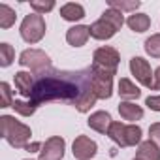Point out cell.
Listing matches in <instances>:
<instances>
[{"label":"cell","mask_w":160,"mask_h":160,"mask_svg":"<svg viewBox=\"0 0 160 160\" xmlns=\"http://www.w3.org/2000/svg\"><path fill=\"white\" fill-rule=\"evenodd\" d=\"M0 124H2V138L13 147V149H25L30 141L32 130L25 122L17 121L12 115H2L0 117Z\"/></svg>","instance_id":"obj_1"},{"label":"cell","mask_w":160,"mask_h":160,"mask_svg":"<svg viewBox=\"0 0 160 160\" xmlns=\"http://www.w3.org/2000/svg\"><path fill=\"white\" fill-rule=\"evenodd\" d=\"M45 32H47V25H45L43 15H38V13H34V12L28 13V15H25L23 23H21V27H19L21 38H23L27 43H30V45L42 42L43 36H45Z\"/></svg>","instance_id":"obj_2"},{"label":"cell","mask_w":160,"mask_h":160,"mask_svg":"<svg viewBox=\"0 0 160 160\" xmlns=\"http://www.w3.org/2000/svg\"><path fill=\"white\" fill-rule=\"evenodd\" d=\"M91 89L96 94L98 100H109L113 96V77L117 73L102 70L98 66H91Z\"/></svg>","instance_id":"obj_3"},{"label":"cell","mask_w":160,"mask_h":160,"mask_svg":"<svg viewBox=\"0 0 160 160\" xmlns=\"http://www.w3.org/2000/svg\"><path fill=\"white\" fill-rule=\"evenodd\" d=\"M17 62L23 68H28L30 73H34V75H42L51 70V57L42 49H25L19 55Z\"/></svg>","instance_id":"obj_4"},{"label":"cell","mask_w":160,"mask_h":160,"mask_svg":"<svg viewBox=\"0 0 160 160\" xmlns=\"http://www.w3.org/2000/svg\"><path fill=\"white\" fill-rule=\"evenodd\" d=\"M119 62H121V55L111 45H102L92 55V66H98V68L108 70V72H113V73H117Z\"/></svg>","instance_id":"obj_5"},{"label":"cell","mask_w":160,"mask_h":160,"mask_svg":"<svg viewBox=\"0 0 160 160\" xmlns=\"http://www.w3.org/2000/svg\"><path fill=\"white\" fill-rule=\"evenodd\" d=\"M130 73L136 77V81H139V85L152 89V81H154V72L149 64V60H145L143 57H132L130 58Z\"/></svg>","instance_id":"obj_6"},{"label":"cell","mask_w":160,"mask_h":160,"mask_svg":"<svg viewBox=\"0 0 160 160\" xmlns=\"http://www.w3.org/2000/svg\"><path fill=\"white\" fill-rule=\"evenodd\" d=\"M66 151V141L60 136H51L42 143L40 160H62Z\"/></svg>","instance_id":"obj_7"},{"label":"cell","mask_w":160,"mask_h":160,"mask_svg":"<svg viewBox=\"0 0 160 160\" xmlns=\"http://www.w3.org/2000/svg\"><path fill=\"white\" fill-rule=\"evenodd\" d=\"M98 152V143L89 136H77L72 143V154L75 160H91Z\"/></svg>","instance_id":"obj_8"},{"label":"cell","mask_w":160,"mask_h":160,"mask_svg":"<svg viewBox=\"0 0 160 160\" xmlns=\"http://www.w3.org/2000/svg\"><path fill=\"white\" fill-rule=\"evenodd\" d=\"M89 36H91V30H89L87 25H73L66 32V42L72 47H83L87 43Z\"/></svg>","instance_id":"obj_9"},{"label":"cell","mask_w":160,"mask_h":160,"mask_svg":"<svg viewBox=\"0 0 160 160\" xmlns=\"http://www.w3.org/2000/svg\"><path fill=\"white\" fill-rule=\"evenodd\" d=\"M87 124H89L91 130H94L98 134H108L109 126L113 124V119H111V115L108 111H94L87 119Z\"/></svg>","instance_id":"obj_10"},{"label":"cell","mask_w":160,"mask_h":160,"mask_svg":"<svg viewBox=\"0 0 160 160\" xmlns=\"http://www.w3.org/2000/svg\"><path fill=\"white\" fill-rule=\"evenodd\" d=\"M13 83H15V89L25 96V98H28L30 100V96H32V91H34V85H36V81H34V73H30V72H17L15 75H13Z\"/></svg>","instance_id":"obj_11"},{"label":"cell","mask_w":160,"mask_h":160,"mask_svg":"<svg viewBox=\"0 0 160 160\" xmlns=\"http://www.w3.org/2000/svg\"><path fill=\"white\" fill-rule=\"evenodd\" d=\"M89 30H91V38L100 40V42L111 40V38L117 34V30H115L108 21H104V19H98V21H94L92 25H89Z\"/></svg>","instance_id":"obj_12"},{"label":"cell","mask_w":160,"mask_h":160,"mask_svg":"<svg viewBox=\"0 0 160 160\" xmlns=\"http://www.w3.org/2000/svg\"><path fill=\"white\" fill-rule=\"evenodd\" d=\"M119 115L121 119L128 121L130 124H136V121L143 119V108L134 102H121L119 104Z\"/></svg>","instance_id":"obj_13"},{"label":"cell","mask_w":160,"mask_h":160,"mask_svg":"<svg viewBox=\"0 0 160 160\" xmlns=\"http://www.w3.org/2000/svg\"><path fill=\"white\" fill-rule=\"evenodd\" d=\"M117 92H119V96L124 98V100H138V98L141 96L139 87L132 81V79H128V77H121V79H119Z\"/></svg>","instance_id":"obj_14"},{"label":"cell","mask_w":160,"mask_h":160,"mask_svg":"<svg viewBox=\"0 0 160 160\" xmlns=\"http://www.w3.org/2000/svg\"><path fill=\"white\" fill-rule=\"evenodd\" d=\"M96 94L92 92V89L91 87H87L81 94H79L77 98H75V102H73V108L79 111V113H89L92 108H94V104H96Z\"/></svg>","instance_id":"obj_15"},{"label":"cell","mask_w":160,"mask_h":160,"mask_svg":"<svg viewBox=\"0 0 160 160\" xmlns=\"http://www.w3.org/2000/svg\"><path fill=\"white\" fill-rule=\"evenodd\" d=\"M60 17L64 21L75 23V21H81L85 17V8L77 2H68L64 6H60Z\"/></svg>","instance_id":"obj_16"},{"label":"cell","mask_w":160,"mask_h":160,"mask_svg":"<svg viewBox=\"0 0 160 160\" xmlns=\"http://www.w3.org/2000/svg\"><path fill=\"white\" fill-rule=\"evenodd\" d=\"M126 25H128L130 30L141 34V32H145V30L151 28V17L147 13H132V15H128Z\"/></svg>","instance_id":"obj_17"},{"label":"cell","mask_w":160,"mask_h":160,"mask_svg":"<svg viewBox=\"0 0 160 160\" xmlns=\"http://www.w3.org/2000/svg\"><path fill=\"white\" fill-rule=\"evenodd\" d=\"M106 136H109V139L113 143H117L119 147H126V124L124 122L113 121V124L109 126Z\"/></svg>","instance_id":"obj_18"},{"label":"cell","mask_w":160,"mask_h":160,"mask_svg":"<svg viewBox=\"0 0 160 160\" xmlns=\"http://www.w3.org/2000/svg\"><path fill=\"white\" fill-rule=\"evenodd\" d=\"M138 158H141V160H160V149L151 139L141 141L138 145Z\"/></svg>","instance_id":"obj_19"},{"label":"cell","mask_w":160,"mask_h":160,"mask_svg":"<svg viewBox=\"0 0 160 160\" xmlns=\"http://www.w3.org/2000/svg\"><path fill=\"white\" fill-rule=\"evenodd\" d=\"M100 19L108 21V23H109V25H111L117 32H119V30L122 28V25L126 23V21H124V15H122L119 10H113V8H108V10L102 13V17H100Z\"/></svg>","instance_id":"obj_20"},{"label":"cell","mask_w":160,"mask_h":160,"mask_svg":"<svg viewBox=\"0 0 160 160\" xmlns=\"http://www.w3.org/2000/svg\"><path fill=\"white\" fill-rule=\"evenodd\" d=\"M15 10L8 4H0V28H12L15 25Z\"/></svg>","instance_id":"obj_21"},{"label":"cell","mask_w":160,"mask_h":160,"mask_svg":"<svg viewBox=\"0 0 160 160\" xmlns=\"http://www.w3.org/2000/svg\"><path fill=\"white\" fill-rule=\"evenodd\" d=\"M143 47H145V53H147L151 58H160V32L151 34V36L145 40Z\"/></svg>","instance_id":"obj_22"},{"label":"cell","mask_w":160,"mask_h":160,"mask_svg":"<svg viewBox=\"0 0 160 160\" xmlns=\"http://www.w3.org/2000/svg\"><path fill=\"white\" fill-rule=\"evenodd\" d=\"M141 126L139 124H126V147H136L141 143Z\"/></svg>","instance_id":"obj_23"},{"label":"cell","mask_w":160,"mask_h":160,"mask_svg":"<svg viewBox=\"0 0 160 160\" xmlns=\"http://www.w3.org/2000/svg\"><path fill=\"white\" fill-rule=\"evenodd\" d=\"M13 60H15V49L10 43L2 42V43H0V66L8 68V66H12Z\"/></svg>","instance_id":"obj_24"},{"label":"cell","mask_w":160,"mask_h":160,"mask_svg":"<svg viewBox=\"0 0 160 160\" xmlns=\"http://www.w3.org/2000/svg\"><path fill=\"white\" fill-rule=\"evenodd\" d=\"M12 108H13L15 113L23 115V117H32L36 113V109H38V106H34L32 102H25V100H13Z\"/></svg>","instance_id":"obj_25"},{"label":"cell","mask_w":160,"mask_h":160,"mask_svg":"<svg viewBox=\"0 0 160 160\" xmlns=\"http://www.w3.org/2000/svg\"><path fill=\"white\" fill-rule=\"evenodd\" d=\"M108 6L113 8V10H119L121 13H122V12H132V13H136V10L141 8V2H139V0H132V2H122V0H121V2H119V0H109Z\"/></svg>","instance_id":"obj_26"},{"label":"cell","mask_w":160,"mask_h":160,"mask_svg":"<svg viewBox=\"0 0 160 160\" xmlns=\"http://www.w3.org/2000/svg\"><path fill=\"white\" fill-rule=\"evenodd\" d=\"M30 8H32L34 13L45 15V13H49L51 10H55V2H53V0H32V2H30Z\"/></svg>","instance_id":"obj_27"},{"label":"cell","mask_w":160,"mask_h":160,"mask_svg":"<svg viewBox=\"0 0 160 160\" xmlns=\"http://www.w3.org/2000/svg\"><path fill=\"white\" fill-rule=\"evenodd\" d=\"M0 92H2V102H0V108H12L13 100H12V89H10V83H6V81L0 83Z\"/></svg>","instance_id":"obj_28"},{"label":"cell","mask_w":160,"mask_h":160,"mask_svg":"<svg viewBox=\"0 0 160 160\" xmlns=\"http://www.w3.org/2000/svg\"><path fill=\"white\" fill-rule=\"evenodd\" d=\"M149 139L160 149V122H152L149 126Z\"/></svg>","instance_id":"obj_29"},{"label":"cell","mask_w":160,"mask_h":160,"mask_svg":"<svg viewBox=\"0 0 160 160\" xmlns=\"http://www.w3.org/2000/svg\"><path fill=\"white\" fill-rule=\"evenodd\" d=\"M145 106H147L149 109L160 113V94H156V96H147V98H145Z\"/></svg>","instance_id":"obj_30"},{"label":"cell","mask_w":160,"mask_h":160,"mask_svg":"<svg viewBox=\"0 0 160 160\" xmlns=\"http://www.w3.org/2000/svg\"><path fill=\"white\" fill-rule=\"evenodd\" d=\"M151 91H160V66L154 70V81H152V89Z\"/></svg>","instance_id":"obj_31"},{"label":"cell","mask_w":160,"mask_h":160,"mask_svg":"<svg viewBox=\"0 0 160 160\" xmlns=\"http://www.w3.org/2000/svg\"><path fill=\"white\" fill-rule=\"evenodd\" d=\"M40 149H42V143H28L27 147H25V151H28V152H40Z\"/></svg>","instance_id":"obj_32"},{"label":"cell","mask_w":160,"mask_h":160,"mask_svg":"<svg viewBox=\"0 0 160 160\" xmlns=\"http://www.w3.org/2000/svg\"><path fill=\"white\" fill-rule=\"evenodd\" d=\"M132 160H141V158H138V156H136V158H132Z\"/></svg>","instance_id":"obj_33"},{"label":"cell","mask_w":160,"mask_h":160,"mask_svg":"<svg viewBox=\"0 0 160 160\" xmlns=\"http://www.w3.org/2000/svg\"><path fill=\"white\" fill-rule=\"evenodd\" d=\"M25 160H32V158H25Z\"/></svg>","instance_id":"obj_34"}]
</instances>
